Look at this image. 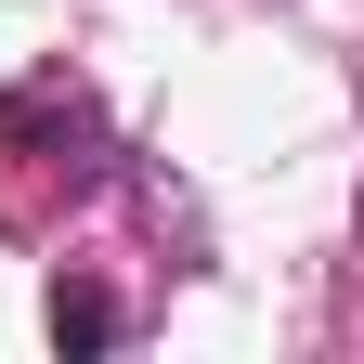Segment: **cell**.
Returning a JSON list of instances; mask_svg holds the SVG:
<instances>
[{
	"label": "cell",
	"mask_w": 364,
	"mask_h": 364,
	"mask_svg": "<svg viewBox=\"0 0 364 364\" xmlns=\"http://www.w3.org/2000/svg\"><path fill=\"white\" fill-rule=\"evenodd\" d=\"M65 196H91V105L39 78L0 105V221H53Z\"/></svg>",
	"instance_id": "obj_1"
},
{
	"label": "cell",
	"mask_w": 364,
	"mask_h": 364,
	"mask_svg": "<svg viewBox=\"0 0 364 364\" xmlns=\"http://www.w3.org/2000/svg\"><path fill=\"white\" fill-rule=\"evenodd\" d=\"M53 338H65V351H105V338H117V299L65 273V287H53Z\"/></svg>",
	"instance_id": "obj_2"
}]
</instances>
